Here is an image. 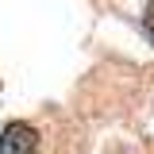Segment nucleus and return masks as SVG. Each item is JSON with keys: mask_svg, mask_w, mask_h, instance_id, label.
Listing matches in <instances>:
<instances>
[{"mask_svg": "<svg viewBox=\"0 0 154 154\" xmlns=\"http://www.w3.org/2000/svg\"><path fill=\"white\" fill-rule=\"evenodd\" d=\"M38 150V131L31 123H8L0 131V154H35Z\"/></svg>", "mask_w": 154, "mask_h": 154, "instance_id": "f257e3e1", "label": "nucleus"}, {"mask_svg": "<svg viewBox=\"0 0 154 154\" xmlns=\"http://www.w3.org/2000/svg\"><path fill=\"white\" fill-rule=\"evenodd\" d=\"M143 27H146V35L154 38V4H150V8H146V16H143Z\"/></svg>", "mask_w": 154, "mask_h": 154, "instance_id": "f03ea898", "label": "nucleus"}]
</instances>
